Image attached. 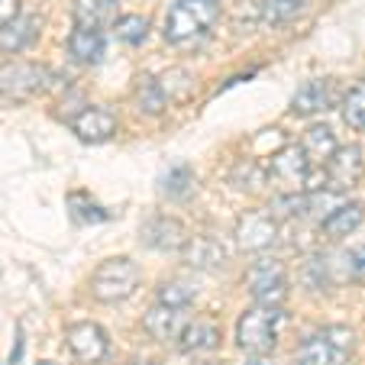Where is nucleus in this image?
Here are the masks:
<instances>
[{
	"mask_svg": "<svg viewBox=\"0 0 365 365\" xmlns=\"http://www.w3.org/2000/svg\"><path fill=\"white\" fill-rule=\"evenodd\" d=\"M288 327V310L255 304L236 324V346L249 356H269L278 343V333Z\"/></svg>",
	"mask_w": 365,
	"mask_h": 365,
	"instance_id": "1",
	"label": "nucleus"
},
{
	"mask_svg": "<svg viewBox=\"0 0 365 365\" xmlns=\"http://www.w3.org/2000/svg\"><path fill=\"white\" fill-rule=\"evenodd\" d=\"M217 16H220L217 0H175L165 16V39L175 46H185V42L204 36L217 23Z\"/></svg>",
	"mask_w": 365,
	"mask_h": 365,
	"instance_id": "2",
	"label": "nucleus"
},
{
	"mask_svg": "<svg viewBox=\"0 0 365 365\" xmlns=\"http://www.w3.org/2000/svg\"><path fill=\"white\" fill-rule=\"evenodd\" d=\"M56 84V71L39 62H7L0 65V101H29L46 94Z\"/></svg>",
	"mask_w": 365,
	"mask_h": 365,
	"instance_id": "3",
	"label": "nucleus"
},
{
	"mask_svg": "<svg viewBox=\"0 0 365 365\" xmlns=\"http://www.w3.org/2000/svg\"><path fill=\"white\" fill-rule=\"evenodd\" d=\"M136 288H139V269L126 255H113V259L101 262L94 278H91V291H94V297L103 304L126 301Z\"/></svg>",
	"mask_w": 365,
	"mask_h": 365,
	"instance_id": "4",
	"label": "nucleus"
},
{
	"mask_svg": "<svg viewBox=\"0 0 365 365\" xmlns=\"http://www.w3.org/2000/svg\"><path fill=\"white\" fill-rule=\"evenodd\" d=\"M246 288L255 297V304H269V307H282L288 297V275L278 259H255L246 272Z\"/></svg>",
	"mask_w": 365,
	"mask_h": 365,
	"instance_id": "5",
	"label": "nucleus"
},
{
	"mask_svg": "<svg viewBox=\"0 0 365 365\" xmlns=\"http://www.w3.org/2000/svg\"><path fill=\"white\" fill-rule=\"evenodd\" d=\"M65 343H68L71 356L84 365H101L110 352V336L103 333V327L91 324V320H81V324H71L68 333H65Z\"/></svg>",
	"mask_w": 365,
	"mask_h": 365,
	"instance_id": "6",
	"label": "nucleus"
},
{
	"mask_svg": "<svg viewBox=\"0 0 365 365\" xmlns=\"http://www.w3.org/2000/svg\"><path fill=\"white\" fill-rule=\"evenodd\" d=\"M324 172H327V187L330 191H349V187H356L365 175L362 149L359 145H336V152L324 162Z\"/></svg>",
	"mask_w": 365,
	"mask_h": 365,
	"instance_id": "7",
	"label": "nucleus"
},
{
	"mask_svg": "<svg viewBox=\"0 0 365 365\" xmlns=\"http://www.w3.org/2000/svg\"><path fill=\"white\" fill-rule=\"evenodd\" d=\"M307 175H310V162L301 145H288V149L275 152L269 162V178L275 181L278 187H284L288 194L301 191V187L307 185Z\"/></svg>",
	"mask_w": 365,
	"mask_h": 365,
	"instance_id": "8",
	"label": "nucleus"
},
{
	"mask_svg": "<svg viewBox=\"0 0 365 365\" xmlns=\"http://www.w3.org/2000/svg\"><path fill=\"white\" fill-rule=\"evenodd\" d=\"M278 236V223L272 214L265 210H249V214L240 217L236 223V246L246 249V252H262L275 242Z\"/></svg>",
	"mask_w": 365,
	"mask_h": 365,
	"instance_id": "9",
	"label": "nucleus"
},
{
	"mask_svg": "<svg viewBox=\"0 0 365 365\" xmlns=\"http://www.w3.org/2000/svg\"><path fill=\"white\" fill-rule=\"evenodd\" d=\"M187 324H191V320H187L185 310L168 307V304H152L143 317L145 333H149L152 339H159V343H175V339H181Z\"/></svg>",
	"mask_w": 365,
	"mask_h": 365,
	"instance_id": "10",
	"label": "nucleus"
},
{
	"mask_svg": "<svg viewBox=\"0 0 365 365\" xmlns=\"http://www.w3.org/2000/svg\"><path fill=\"white\" fill-rule=\"evenodd\" d=\"M71 130L81 143H107V139L117 133V117L107 107H84L75 120H71Z\"/></svg>",
	"mask_w": 365,
	"mask_h": 365,
	"instance_id": "11",
	"label": "nucleus"
},
{
	"mask_svg": "<svg viewBox=\"0 0 365 365\" xmlns=\"http://www.w3.org/2000/svg\"><path fill=\"white\" fill-rule=\"evenodd\" d=\"M139 236H143V242L149 249H185L187 242V230L181 220H175V217H152V220L143 223V230H139Z\"/></svg>",
	"mask_w": 365,
	"mask_h": 365,
	"instance_id": "12",
	"label": "nucleus"
},
{
	"mask_svg": "<svg viewBox=\"0 0 365 365\" xmlns=\"http://www.w3.org/2000/svg\"><path fill=\"white\" fill-rule=\"evenodd\" d=\"M75 23L84 29H107V26H117L120 20V4L117 0H75Z\"/></svg>",
	"mask_w": 365,
	"mask_h": 365,
	"instance_id": "13",
	"label": "nucleus"
},
{
	"mask_svg": "<svg viewBox=\"0 0 365 365\" xmlns=\"http://www.w3.org/2000/svg\"><path fill=\"white\" fill-rule=\"evenodd\" d=\"M39 29H42V20L36 14H20L16 20H10L7 26L0 29V48L16 56L23 48H29L36 39H39Z\"/></svg>",
	"mask_w": 365,
	"mask_h": 365,
	"instance_id": "14",
	"label": "nucleus"
},
{
	"mask_svg": "<svg viewBox=\"0 0 365 365\" xmlns=\"http://www.w3.org/2000/svg\"><path fill=\"white\" fill-rule=\"evenodd\" d=\"M349 352L336 349V346L327 339V333H314V336H304L301 346L294 352L297 365H343Z\"/></svg>",
	"mask_w": 365,
	"mask_h": 365,
	"instance_id": "15",
	"label": "nucleus"
},
{
	"mask_svg": "<svg viewBox=\"0 0 365 365\" xmlns=\"http://www.w3.org/2000/svg\"><path fill=\"white\" fill-rule=\"evenodd\" d=\"M333 107V84L327 78H317V81L301 84V91L291 101V110L297 117H314V113H324Z\"/></svg>",
	"mask_w": 365,
	"mask_h": 365,
	"instance_id": "16",
	"label": "nucleus"
},
{
	"mask_svg": "<svg viewBox=\"0 0 365 365\" xmlns=\"http://www.w3.org/2000/svg\"><path fill=\"white\" fill-rule=\"evenodd\" d=\"M103 52H107V39H103V33H97V29H84V26H78L75 33H71L68 56L75 58V62L97 65L103 58Z\"/></svg>",
	"mask_w": 365,
	"mask_h": 365,
	"instance_id": "17",
	"label": "nucleus"
},
{
	"mask_svg": "<svg viewBox=\"0 0 365 365\" xmlns=\"http://www.w3.org/2000/svg\"><path fill=\"white\" fill-rule=\"evenodd\" d=\"M185 262L194 265V269H220L227 262V252L220 249V242L210 240V236H191L185 242Z\"/></svg>",
	"mask_w": 365,
	"mask_h": 365,
	"instance_id": "18",
	"label": "nucleus"
},
{
	"mask_svg": "<svg viewBox=\"0 0 365 365\" xmlns=\"http://www.w3.org/2000/svg\"><path fill=\"white\" fill-rule=\"evenodd\" d=\"M336 145H339L336 136H333V130L327 123H314V126H307V130H304L301 149H304V155H307L310 165H324L333 152H336Z\"/></svg>",
	"mask_w": 365,
	"mask_h": 365,
	"instance_id": "19",
	"label": "nucleus"
},
{
	"mask_svg": "<svg viewBox=\"0 0 365 365\" xmlns=\"http://www.w3.org/2000/svg\"><path fill=\"white\" fill-rule=\"evenodd\" d=\"M181 349L185 352H214L217 346H220V327L210 324V320H194V324L185 327V333H181Z\"/></svg>",
	"mask_w": 365,
	"mask_h": 365,
	"instance_id": "20",
	"label": "nucleus"
},
{
	"mask_svg": "<svg viewBox=\"0 0 365 365\" xmlns=\"http://www.w3.org/2000/svg\"><path fill=\"white\" fill-rule=\"evenodd\" d=\"M359 223H362V207L359 204H339L320 227H324L327 236L339 240V236H349L352 230H359Z\"/></svg>",
	"mask_w": 365,
	"mask_h": 365,
	"instance_id": "21",
	"label": "nucleus"
},
{
	"mask_svg": "<svg viewBox=\"0 0 365 365\" xmlns=\"http://www.w3.org/2000/svg\"><path fill=\"white\" fill-rule=\"evenodd\" d=\"M136 101H139V107H143V113L159 117V113L165 110V88H162L159 78H152V75L139 78L136 81Z\"/></svg>",
	"mask_w": 365,
	"mask_h": 365,
	"instance_id": "22",
	"label": "nucleus"
},
{
	"mask_svg": "<svg viewBox=\"0 0 365 365\" xmlns=\"http://www.w3.org/2000/svg\"><path fill=\"white\" fill-rule=\"evenodd\" d=\"M343 120L352 130H365V81H356L343 97Z\"/></svg>",
	"mask_w": 365,
	"mask_h": 365,
	"instance_id": "23",
	"label": "nucleus"
},
{
	"mask_svg": "<svg viewBox=\"0 0 365 365\" xmlns=\"http://www.w3.org/2000/svg\"><path fill=\"white\" fill-rule=\"evenodd\" d=\"M159 187H162V194H165V197H175V200L187 197V194L194 191V175H191V168H187V165L168 168V175L162 178Z\"/></svg>",
	"mask_w": 365,
	"mask_h": 365,
	"instance_id": "24",
	"label": "nucleus"
},
{
	"mask_svg": "<svg viewBox=\"0 0 365 365\" xmlns=\"http://www.w3.org/2000/svg\"><path fill=\"white\" fill-rule=\"evenodd\" d=\"M113 29H117L120 42H126V46H143L145 36H149V20L139 14H130V16H120Z\"/></svg>",
	"mask_w": 365,
	"mask_h": 365,
	"instance_id": "25",
	"label": "nucleus"
},
{
	"mask_svg": "<svg viewBox=\"0 0 365 365\" xmlns=\"http://www.w3.org/2000/svg\"><path fill=\"white\" fill-rule=\"evenodd\" d=\"M68 204H71V217H75L78 223H103L107 217H110V210L101 207V204H94L88 194H71Z\"/></svg>",
	"mask_w": 365,
	"mask_h": 365,
	"instance_id": "26",
	"label": "nucleus"
},
{
	"mask_svg": "<svg viewBox=\"0 0 365 365\" xmlns=\"http://www.w3.org/2000/svg\"><path fill=\"white\" fill-rule=\"evenodd\" d=\"M304 4H307V0H265L262 16H265V23H272V26H282V23L294 20V16L301 14Z\"/></svg>",
	"mask_w": 365,
	"mask_h": 365,
	"instance_id": "27",
	"label": "nucleus"
},
{
	"mask_svg": "<svg viewBox=\"0 0 365 365\" xmlns=\"http://www.w3.org/2000/svg\"><path fill=\"white\" fill-rule=\"evenodd\" d=\"M191 301H194V291L187 288V284H181V282H168V284H162V288L155 291V304H168V307L185 310Z\"/></svg>",
	"mask_w": 365,
	"mask_h": 365,
	"instance_id": "28",
	"label": "nucleus"
},
{
	"mask_svg": "<svg viewBox=\"0 0 365 365\" xmlns=\"http://www.w3.org/2000/svg\"><path fill=\"white\" fill-rule=\"evenodd\" d=\"M301 284L307 291H324L327 288V262L320 259V255H314V259H307V262L301 265Z\"/></svg>",
	"mask_w": 365,
	"mask_h": 365,
	"instance_id": "29",
	"label": "nucleus"
},
{
	"mask_svg": "<svg viewBox=\"0 0 365 365\" xmlns=\"http://www.w3.org/2000/svg\"><path fill=\"white\" fill-rule=\"evenodd\" d=\"M20 16V0H0V29Z\"/></svg>",
	"mask_w": 365,
	"mask_h": 365,
	"instance_id": "30",
	"label": "nucleus"
},
{
	"mask_svg": "<svg viewBox=\"0 0 365 365\" xmlns=\"http://www.w3.org/2000/svg\"><path fill=\"white\" fill-rule=\"evenodd\" d=\"M349 259H352V262H349V265H352V278L365 284V249H356Z\"/></svg>",
	"mask_w": 365,
	"mask_h": 365,
	"instance_id": "31",
	"label": "nucleus"
},
{
	"mask_svg": "<svg viewBox=\"0 0 365 365\" xmlns=\"http://www.w3.org/2000/svg\"><path fill=\"white\" fill-rule=\"evenodd\" d=\"M36 365H56V362H48V359H42V362H36Z\"/></svg>",
	"mask_w": 365,
	"mask_h": 365,
	"instance_id": "32",
	"label": "nucleus"
},
{
	"mask_svg": "<svg viewBox=\"0 0 365 365\" xmlns=\"http://www.w3.org/2000/svg\"><path fill=\"white\" fill-rule=\"evenodd\" d=\"M130 365H139V362H130Z\"/></svg>",
	"mask_w": 365,
	"mask_h": 365,
	"instance_id": "33",
	"label": "nucleus"
}]
</instances>
